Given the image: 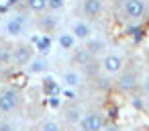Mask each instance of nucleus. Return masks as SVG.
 Wrapping results in <instances>:
<instances>
[{
	"mask_svg": "<svg viewBox=\"0 0 149 131\" xmlns=\"http://www.w3.org/2000/svg\"><path fill=\"white\" fill-rule=\"evenodd\" d=\"M120 13L127 23H141L149 15V2L147 0H120Z\"/></svg>",
	"mask_w": 149,
	"mask_h": 131,
	"instance_id": "1",
	"label": "nucleus"
},
{
	"mask_svg": "<svg viewBox=\"0 0 149 131\" xmlns=\"http://www.w3.org/2000/svg\"><path fill=\"white\" fill-rule=\"evenodd\" d=\"M100 68L104 74L108 76H116L125 70V55L118 53V51H106L102 57H100Z\"/></svg>",
	"mask_w": 149,
	"mask_h": 131,
	"instance_id": "2",
	"label": "nucleus"
},
{
	"mask_svg": "<svg viewBox=\"0 0 149 131\" xmlns=\"http://www.w3.org/2000/svg\"><path fill=\"white\" fill-rule=\"evenodd\" d=\"M21 106V92L15 86H6L0 90V113H13Z\"/></svg>",
	"mask_w": 149,
	"mask_h": 131,
	"instance_id": "3",
	"label": "nucleus"
},
{
	"mask_svg": "<svg viewBox=\"0 0 149 131\" xmlns=\"http://www.w3.org/2000/svg\"><path fill=\"white\" fill-rule=\"evenodd\" d=\"M104 123H106L104 115L92 111V113H84V117H82V121H80L78 127L84 129V131H100V129L104 127Z\"/></svg>",
	"mask_w": 149,
	"mask_h": 131,
	"instance_id": "4",
	"label": "nucleus"
},
{
	"mask_svg": "<svg viewBox=\"0 0 149 131\" xmlns=\"http://www.w3.org/2000/svg\"><path fill=\"white\" fill-rule=\"evenodd\" d=\"M139 86V78L133 70H123L120 74H116V88L120 92H133Z\"/></svg>",
	"mask_w": 149,
	"mask_h": 131,
	"instance_id": "5",
	"label": "nucleus"
},
{
	"mask_svg": "<svg viewBox=\"0 0 149 131\" xmlns=\"http://www.w3.org/2000/svg\"><path fill=\"white\" fill-rule=\"evenodd\" d=\"M80 11H82L86 21H96L104 13V2L102 0H82Z\"/></svg>",
	"mask_w": 149,
	"mask_h": 131,
	"instance_id": "6",
	"label": "nucleus"
},
{
	"mask_svg": "<svg viewBox=\"0 0 149 131\" xmlns=\"http://www.w3.org/2000/svg\"><path fill=\"white\" fill-rule=\"evenodd\" d=\"M72 35L76 37V41H88L90 37H94V29H92L90 21L82 19V21H76V23H74Z\"/></svg>",
	"mask_w": 149,
	"mask_h": 131,
	"instance_id": "7",
	"label": "nucleus"
},
{
	"mask_svg": "<svg viewBox=\"0 0 149 131\" xmlns=\"http://www.w3.org/2000/svg\"><path fill=\"white\" fill-rule=\"evenodd\" d=\"M31 57H33V47L31 45H17L13 49V66H17V68L27 66L31 62Z\"/></svg>",
	"mask_w": 149,
	"mask_h": 131,
	"instance_id": "8",
	"label": "nucleus"
},
{
	"mask_svg": "<svg viewBox=\"0 0 149 131\" xmlns=\"http://www.w3.org/2000/svg\"><path fill=\"white\" fill-rule=\"evenodd\" d=\"M25 68H27V72H29L31 76H39V74H45V72L49 70V64H47V60H45L43 55H33L31 62H29Z\"/></svg>",
	"mask_w": 149,
	"mask_h": 131,
	"instance_id": "9",
	"label": "nucleus"
},
{
	"mask_svg": "<svg viewBox=\"0 0 149 131\" xmlns=\"http://www.w3.org/2000/svg\"><path fill=\"white\" fill-rule=\"evenodd\" d=\"M61 82H63L65 88H74V90H76V88L84 82V76H82L80 70H65V72L61 74Z\"/></svg>",
	"mask_w": 149,
	"mask_h": 131,
	"instance_id": "10",
	"label": "nucleus"
},
{
	"mask_svg": "<svg viewBox=\"0 0 149 131\" xmlns=\"http://www.w3.org/2000/svg\"><path fill=\"white\" fill-rule=\"evenodd\" d=\"M82 117H84V113H82V109L80 106H68L65 109V113H63V119H65V123L68 125H72V127H78L80 125V121H82Z\"/></svg>",
	"mask_w": 149,
	"mask_h": 131,
	"instance_id": "11",
	"label": "nucleus"
},
{
	"mask_svg": "<svg viewBox=\"0 0 149 131\" xmlns=\"http://www.w3.org/2000/svg\"><path fill=\"white\" fill-rule=\"evenodd\" d=\"M4 29H6V33H8V35L19 37V35L25 31V23H23V19H21V17H13V19H8V21H6Z\"/></svg>",
	"mask_w": 149,
	"mask_h": 131,
	"instance_id": "12",
	"label": "nucleus"
},
{
	"mask_svg": "<svg viewBox=\"0 0 149 131\" xmlns=\"http://www.w3.org/2000/svg\"><path fill=\"white\" fill-rule=\"evenodd\" d=\"M106 47V41L104 39H98V37H90L88 41H86V51L90 53V55H96V53H100L102 49Z\"/></svg>",
	"mask_w": 149,
	"mask_h": 131,
	"instance_id": "13",
	"label": "nucleus"
},
{
	"mask_svg": "<svg viewBox=\"0 0 149 131\" xmlns=\"http://www.w3.org/2000/svg\"><path fill=\"white\" fill-rule=\"evenodd\" d=\"M59 45H61V49H74L76 37H74L72 33H61V35H59Z\"/></svg>",
	"mask_w": 149,
	"mask_h": 131,
	"instance_id": "14",
	"label": "nucleus"
},
{
	"mask_svg": "<svg viewBox=\"0 0 149 131\" xmlns=\"http://www.w3.org/2000/svg\"><path fill=\"white\" fill-rule=\"evenodd\" d=\"M37 131H61V125H59V121H55V119H47V121H43V123L39 125Z\"/></svg>",
	"mask_w": 149,
	"mask_h": 131,
	"instance_id": "15",
	"label": "nucleus"
},
{
	"mask_svg": "<svg viewBox=\"0 0 149 131\" xmlns=\"http://www.w3.org/2000/svg\"><path fill=\"white\" fill-rule=\"evenodd\" d=\"M27 8L33 13H43L47 8V0H27Z\"/></svg>",
	"mask_w": 149,
	"mask_h": 131,
	"instance_id": "16",
	"label": "nucleus"
},
{
	"mask_svg": "<svg viewBox=\"0 0 149 131\" xmlns=\"http://www.w3.org/2000/svg\"><path fill=\"white\" fill-rule=\"evenodd\" d=\"M43 88H45V92H47L49 96L59 94V86H57V82H55V80H51V78H47V80L43 82Z\"/></svg>",
	"mask_w": 149,
	"mask_h": 131,
	"instance_id": "17",
	"label": "nucleus"
},
{
	"mask_svg": "<svg viewBox=\"0 0 149 131\" xmlns=\"http://www.w3.org/2000/svg\"><path fill=\"white\" fill-rule=\"evenodd\" d=\"M139 86H141V92L145 98H149V74H145L141 80H139Z\"/></svg>",
	"mask_w": 149,
	"mask_h": 131,
	"instance_id": "18",
	"label": "nucleus"
},
{
	"mask_svg": "<svg viewBox=\"0 0 149 131\" xmlns=\"http://www.w3.org/2000/svg\"><path fill=\"white\" fill-rule=\"evenodd\" d=\"M59 96H61V100H74L76 98V90L74 88H63V90H59Z\"/></svg>",
	"mask_w": 149,
	"mask_h": 131,
	"instance_id": "19",
	"label": "nucleus"
},
{
	"mask_svg": "<svg viewBox=\"0 0 149 131\" xmlns=\"http://www.w3.org/2000/svg\"><path fill=\"white\" fill-rule=\"evenodd\" d=\"M47 102H49L51 109H59V106H61V96H59V94H53V96H49Z\"/></svg>",
	"mask_w": 149,
	"mask_h": 131,
	"instance_id": "20",
	"label": "nucleus"
},
{
	"mask_svg": "<svg viewBox=\"0 0 149 131\" xmlns=\"http://www.w3.org/2000/svg\"><path fill=\"white\" fill-rule=\"evenodd\" d=\"M63 6V0H47V8L51 11H59Z\"/></svg>",
	"mask_w": 149,
	"mask_h": 131,
	"instance_id": "21",
	"label": "nucleus"
},
{
	"mask_svg": "<svg viewBox=\"0 0 149 131\" xmlns=\"http://www.w3.org/2000/svg\"><path fill=\"white\" fill-rule=\"evenodd\" d=\"M131 104H133L135 109L141 111V109H145V98H143V96H135V98L131 100Z\"/></svg>",
	"mask_w": 149,
	"mask_h": 131,
	"instance_id": "22",
	"label": "nucleus"
},
{
	"mask_svg": "<svg viewBox=\"0 0 149 131\" xmlns=\"http://www.w3.org/2000/svg\"><path fill=\"white\" fill-rule=\"evenodd\" d=\"M100 131H120V129H118V125H114V123H104V127H102Z\"/></svg>",
	"mask_w": 149,
	"mask_h": 131,
	"instance_id": "23",
	"label": "nucleus"
},
{
	"mask_svg": "<svg viewBox=\"0 0 149 131\" xmlns=\"http://www.w3.org/2000/svg\"><path fill=\"white\" fill-rule=\"evenodd\" d=\"M0 131H15L10 125H2V123H0Z\"/></svg>",
	"mask_w": 149,
	"mask_h": 131,
	"instance_id": "24",
	"label": "nucleus"
},
{
	"mask_svg": "<svg viewBox=\"0 0 149 131\" xmlns=\"http://www.w3.org/2000/svg\"><path fill=\"white\" fill-rule=\"evenodd\" d=\"M129 131H143V129H139V127H133V129H129Z\"/></svg>",
	"mask_w": 149,
	"mask_h": 131,
	"instance_id": "25",
	"label": "nucleus"
},
{
	"mask_svg": "<svg viewBox=\"0 0 149 131\" xmlns=\"http://www.w3.org/2000/svg\"><path fill=\"white\" fill-rule=\"evenodd\" d=\"M74 131H84V129H80V127H78V129H74Z\"/></svg>",
	"mask_w": 149,
	"mask_h": 131,
	"instance_id": "26",
	"label": "nucleus"
},
{
	"mask_svg": "<svg viewBox=\"0 0 149 131\" xmlns=\"http://www.w3.org/2000/svg\"><path fill=\"white\" fill-rule=\"evenodd\" d=\"M0 123H2V117H0Z\"/></svg>",
	"mask_w": 149,
	"mask_h": 131,
	"instance_id": "27",
	"label": "nucleus"
},
{
	"mask_svg": "<svg viewBox=\"0 0 149 131\" xmlns=\"http://www.w3.org/2000/svg\"><path fill=\"white\" fill-rule=\"evenodd\" d=\"M0 49H2V43H0Z\"/></svg>",
	"mask_w": 149,
	"mask_h": 131,
	"instance_id": "28",
	"label": "nucleus"
},
{
	"mask_svg": "<svg viewBox=\"0 0 149 131\" xmlns=\"http://www.w3.org/2000/svg\"><path fill=\"white\" fill-rule=\"evenodd\" d=\"M147 111H149V106H147Z\"/></svg>",
	"mask_w": 149,
	"mask_h": 131,
	"instance_id": "29",
	"label": "nucleus"
}]
</instances>
